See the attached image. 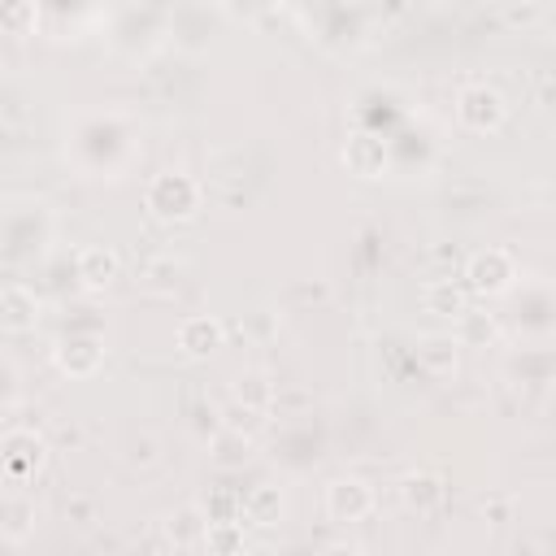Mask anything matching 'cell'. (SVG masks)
Returning a JSON list of instances; mask_svg holds the SVG:
<instances>
[{
	"label": "cell",
	"mask_w": 556,
	"mask_h": 556,
	"mask_svg": "<svg viewBox=\"0 0 556 556\" xmlns=\"http://www.w3.org/2000/svg\"><path fill=\"white\" fill-rule=\"evenodd\" d=\"M243 547H248L243 517L208 521V530H204V552H208V556H243Z\"/></svg>",
	"instance_id": "e0dca14e"
},
{
	"label": "cell",
	"mask_w": 556,
	"mask_h": 556,
	"mask_svg": "<svg viewBox=\"0 0 556 556\" xmlns=\"http://www.w3.org/2000/svg\"><path fill=\"white\" fill-rule=\"evenodd\" d=\"M174 343L187 361H208L222 352L226 343V326L213 317V313H195V317H182L178 330H174Z\"/></svg>",
	"instance_id": "8992f818"
},
{
	"label": "cell",
	"mask_w": 556,
	"mask_h": 556,
	"mask_svg": "<svg viewBox=\"0 0 556 556\" xmlns=\"http://www.w3.org/2000/svg\"><path fill=\"white\" fill-rule=\"evenodd\" d=\"M513 282H517V261L508 248H478L465 261V291H473L482 300L504 295Z\"/></svg>",
	"instance_id": "3957f363"
},
{
	"label": "cell",
	"mask_w": 556,
	"mask_h": 556,
	"mask_svg": "<svg viewBox=\"0 0 556 556\" xmlns=\"http://www.w3.org/2000/svg\"><path fill=\"white\" fill-rule=\"evenodd\" d=\"M52 365H56L65 378H91V374H100V365H104V343H100V334H65V339H56Z\"/></svg>",
	"instance_id": "52a82bcc"
},
{
	"label": "cell",
	"mask_w": 556,
	"mask_h": 556,
	"mask_svg": "<svg viewBox=\"0 0 556 556\" xmlns=\"http://www.w3.org/2000/svg\"><path fill=\"white\" fill-rule=\"evenodd\" d=\"M456 343L460 348H486V343H495L500 339V321H495V313H482V308H465L460 317H456Z\"/></svg>",
	"instance_id": "ac0fdd59"
},
{
	"label": "cell",
	"mask_w": 556,
	"mask_h": 556,
	"mask_svg": "<svg viewBox=\"0 0 556 556\" xmlns=\"http://www.w3.org/2000/svg\"><path fill=\"white\" fill-rule=\"evenodd\" d=\"M39 26V9L26 0H9L0 4V35H30Z\"/></svg>",
	"instance_id": "ffe728a7"
},
{
	"label": "cell",
	"mask_w": 556,
	"mask_h": 556,
	"mask_svg": "<svg viewBox=\"0 0 556 556\" xmlns=\"http://www.w3.org/2000/svg\"><path fill=\"white\" fill-rule=\"evenodd\" d=\"M400 500L408 513H434L443 504V478L430 473V469H417V473H404L400 478Z\"/></svg>",
	"instance_id": "4fadbf2b"
},
{
	"label": "cell",
	"mask_w": 556,
	"mask_h": 556,
	"mask_svg": "<svg viewBox=\"0 0 556 556\" xmlns=\"http://www.w3.org/2000/svg\"><path fill=\"white\" fill-rule=\"evenodd\" d=\"M204 530H208V517L200 504H182L165 517V539L174 543V552H195L204 547Z\"/></svg>",
	"instance_id": "7c38bea8"
},
{
	"label": "cell",
	"mask_w": 556,
	"mask_h": 556,
	"mask_svg": "<svg viewBox=\"0 0 556 556\" xmlns=\"http://www.w3.org/2000/svg\"><path fill=\"white\" fill-rule=\"evenodd\" d=\"M421 304H426V313L456 321V317L469 308V291H465L460 282H452V278H430V282L421 287Z\"/></svg>",
	"instance_id": "5bb4252c"
},
{
	"label": "cell",
	"mask_w": 556,
	"mask_h": 556,
	"mask_svg": "<svg viewBox=\"0 0 556 556\" xmlns=\"http://www.w3.org/2000/svg\"><path fill=\"white\" fill-rule=\"evenodd\" d=\"M269 400H274V382L261 369H248L235 378V404H243V413H261L269 408Z\"/></svg>",
	"instance_id": "d6986e66"
},
{
	"label": "cell",
	"mask_w": 556,
	"mask_h": 556,
	"mask_svg": "<svg viewBox=\"0 0 556 556\" xmlns=\"http://www.w3.org/2000/svg\"><path fill=\"white\" fill-rule=\"evenodd\" d=\"M43 460H48L43 434H35V430H9V434L0 439V469H4L13 482L35 478V473L43 469Z\"/></svg>",
	"instance_id": "277c9868"
},
{
	"label": "cell",
	"mask_w": 556,
	"mask_h": 556,
	"mask_svg": "<svg viewBox=\"0 0 556 556\" xmlns=\"http://www.w3.org/2000/svg\"><path fill=\"white\" fill-rule=\"evenodd\" d=\"M374 513V486L365 478H334L326 486V517L339 521V526H352V521H365Z\"/></svg>",
	"instance_id": "5b68a950"
},
{
	"label": "cell",
	"mask_w": 556,
	"mask_h": 556,
	"mask_svg": "<svg viewBox=\"0 0 556 556\" xmlns=\"http://www.w3.org/2000/svg\"><path fill=\"white\" fill-rule=\"evenodd\" d=\"M39 317H43V304H39V295L30 287H22V282H4L0 287V330L30 334L39 326Z\"/></svg>",
	"instance_id": "30bf717a"
},
{
	"label": "cell",
	"mask_w": 556,
	"mask_h": 556,
	"mask_svg": "<svg viewBox=\"0 0 556 556\" xmlns=\"http://www.w3.org/2000/svg\"><path fill=\"white\" fill-rule=\"evenodd\" d=\"M456 122H460V130H469V135H495V130L508 122V100H504V91L491 87V83H469V87H460V96H456Z\"/></svg>",
	"instance_id": "7a4b0ae2"
},
{
	"label": "cell",
	"mask_w": 556,
	"mask_h": 556,
	"mask_svg": "<svg viewBox=\"0 0 556 556\" xmlns=\"http://www.w3.org/2000/svg\"><path fill=\"white\" fill-rule=\"evenodd\" d=\"M35 526H39V508H35L30 495H22V491L0 495V539L26 543L35 534Z\"/></svg>",
	"instance_id": "8fae6325"
},
{
	"label": "cell",
	"mask_w": 556,
	"mask_h": 556,
	"mask_svg": "<svg viewBox=\"0 0 556 556\" xmlns=\"http://www.w3.org/2000/svg\"><path fill=\"white\" fill-rule=\"evenodd\" d=\"M456 361H460V343H456L452 334H426V339L417 343V365H421L426 374H434V378L456 374Z\"/></svg>",
	"instance_id": "9a60e30c"
},
{
	"label": "cell",
	"mask_w": 556,
	"mask_h": 556,
	"mask_svg": "<svg viewBox=\"0 0 556 556\" xmlns=\"http://www.w3.org/2000/svg\"><path fill=\"white\" fill-rule=\"evenodd\" d=\"M74 274H78L83 291H109L122 278V256L109 243H87L74 256Z\"/></svg>",
	"instance_id": "ba28073f"
},
{
	"label": "cell",
	"mask_w": 556,
	"mask_h": 556,
	"mask_svg": "<svg viewBox=\"0 0 556 556\" xmlns=\"http://www.w3.org/2000/svg\"><path fill=\"white\" fill-rule=\"evenodd\" d=\"M282 508H287V500H282V486H274V482H261L243 495V517L252 526H274L282 517Z\"/></svg>",
	"instance_id": "2e32d148"
},
{
	"label": "cell",
	"mask_w": 556,
	"mask_h": 556,
	"mask_svg": "<svg viewBox=\"0 0 556 556\" xmlns=\"http://www.w3.org/2000/svg\"><path fill=\"white\" fill-rule=\"evenodd\" d=\"M339 161H343L348 174H356V178H382L391 152H387V139H382V135H374V130H356V135H348Z\"/></svg>",
	"instance_id": "9c48e42d"
},
{
	"label": "cell",
	"mask_w": 556,
	"mask_h": 556,
	"mask_svg": "<svg viewBox=\"0 0 556 556\" xmlns=\"http://www.w3.org/2000/svg\"><path fill=\"white\" fill-rule=\"evenodd\" d=\"M321 556H365L356 543H330V547H321Z\"/></svg>",
	"instance_id": "44dd1931"
},
{
	"label": "cell",
	"mask_w": 556,
	"mask_h": 556,
	"mask_svg": "<svg viewBox=\"0 0 556 556\" xmlns=\"http://www.w3.org/2000/svg\"><path fill=\"white\" fill-rule=\"evenodd\" d=\"M200 204H204V191H200V182H195L191 174H182V169H161V174H152L148 187H143V208H148L156 222H165V226L191 222V217L200 213Z\"/></svg>",
	"instance_id": "6da1fadb"
}]
</instances>
